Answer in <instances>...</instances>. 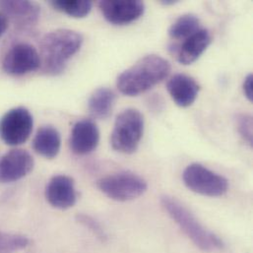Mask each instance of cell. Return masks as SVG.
Returning <instances> with one entry per match:
<instances>
[{
    "label": "cell",
    "instance_id": "1",
    "mask_svg": "<svg viewBox=\"0 0 253 253\" xmlns=\"http://www.w3.org/2000/svg\"><path fill=\"white\" fill-rule=\"evenodd\" d=\"M169 72L170 64L167 59L150 54L124 71L118 78L117 86L122 94L135 97L164 81Z\"/></svg>",
    "mask_w": 253,
    "mask_h": 253
},
{
    "label": "cell",
    "instance_id": "2",
    "mask_svg": "<svg viewBox=\"0 0 253 253\" xmlns=\"http://www.w3.org/2000/svg\"><path fill=\"white\" fill-rule=\"evenodd\" d=\"M82 43V35L72 30L59 29L46 34L41 43L43 72L49 75L62 73L67 61L80 50Z\"/></svg>",
    "mask_w": 253,
    "mask_h": 253
},
{
    "label": "cell",
    "instance_id": "3",
    "mask_svg": "<svg viewBox=\"0 0 253 253\" xmlns=\"http://www.w3.org/2000/svg\"><path fill=\"white\" fill-rule=\"evenodd\" d=\"M162 207L176 223L187 238L201 251L213 253L225 248L223 240L205 228L197 218L174 197L164 195L161 197Z\"/></svg>",
    "mask_w": 253,
    "mask_h": 253
},
{
    "label": "cell",
    "instance_id": "4",
    "mask_svg": "<svg viewBox=\"0 0 253 253\" xmlns=\"http://www.w3.org/2000/svg\"><path fill=\"white\" fill-rule=\"evenodd\" d=\"M144 125V118L139 111L128 109L121 113L111 136L113 149L127 155L135 153L143 137Z\"/></svg>",
    "mask_w": 253,
    "mask_h": 253
},
{
    "label": "cell",
    "instance_id": "5",
    "mask_svg": "<svg viewBox=\"0 0 253 253\" xmlns=\"http://www.w3.org/2000/svg\"><path fill=\"white\" fill-rule=\"evenodd\" d=\"M97 186L106 196L119 202L136 199L148 188L146 180L131 171H121L102 177L97 181Z\"/></svg>",
    "mask_w": 253,
    "mask_h": 253
},
{
    "label": "cell",
    "instance_id": "6",
    "mask_svg": "<svg viewBox=\"0 0 253 253\" xmlns=\"http://www.w3.org/2000/svg\"><path fill=\"white\" fill-rule=\"evenodd\" d=\"M182 179L188 189L203 196L221 197L229 190L226 177L197 163L185 168Z\"/></svg>",
    "mask_w": 253,
    "mask_h": 253
},
{
    "label": "cell",
    "instance_id": "7",
    "mask_svg": "<svg viewBox=\"0 0 253 253\" xmlns=\"http://www.w3.org/2000/svg\"><path fill=\"white\" fill-rule=\"evenodd\" d=\"M33 126V117L27 109H12L0 120V137L9 146L21 145L29 139Z\"/></svg>",
    "mask_w": 253,
    "mask_h": 253
},
{
    "label": "cell",
    "instance_id": "8",
    "mask_svg": "<svg viewBox=\"0 0 253 253\" xmlns=\"http://www.w3.org/2000/svg\"><path fill=\"white\" fill-rule=\"evenodd\" d=\"M2 67L7 74L22 76L41 67V56L35 46L20 42L13 45L6 53Z\"/></svg>",
    "mask_w": 253,
    "mask_h": 253
},
{
    "label": "cell",
    "instance_id": "9",
    "mask_svg": "<svg viewBox=\"0 0 253 253\" xmlns=\"http://www.w3.org/2000/svg\"><path fill=\"white\" fill-rule=\"evenodd\" d=\"M99 7L105 19L118 26L138 20L145 12V4L140 0H104Z\"/></svg>",
    "mask_w": 253,
    "mask_h": 253
},
{
    "label": "cell",
    "instance_id": "10",
    "mask_svg": "<svg viewBox=\"0 0 253 253\" xmlns=\"http://www.w3.org/2000/svg\"><path fill=\"white\" fill-rule=\"evenodd\" d=\"M32 155L22 149H14L0 159V181L14 182L28 175L34 169Z\"/></svg>",
    "mask_w": 253,
    "mask_h": 253
},
{
    "label": "cell",
    "instance_id": "11",
    "mask_svg": "<svg viewBox=\"0 0 253 253\" xmlns=\"http://www.w3.org/2000/svg\"><path fill=\"white\" fill-rule=\"evenodd\" d=\"M45 198L54 208L65 210L73 207L77 201L74 180L67 175H54L45 188Z\"/></svg>",
    "mask_w": 253,
    "mask_h": 253
},
{
    "label": "cell",
    "instance_id": "12",
    "mask_svg": "<svg viewBox=\"0 0 253 253\" xmlns=\"http://www.w3.org/2000/svg\"><path fill=\"white\" fill-rule=\"evenodd\" d=\"M100 142V131L91 120H82L75 124L70 135V149L76 155H88L96 150Z\"/></svg>",
    "mask_w": 253,
    "mask_h": 253
},
{
    "label": "cell",
    "instance_id": "13",
    "mask_svg": "<svg viewBox=\"0 0 253 253\" xmlns=\"http://www.w3.org/2000/svg\"><path fill=\"white\" fill-rule=\"evenodd\" d=\"M167 90L178 107L188 108L197 99L200 86L192 77L179 73L173 75L168 81Z\"/></svg>",
    "mask_w": 253,
    "mask_h": 253
},
{
    "label": "cell",
    "instance_id": "14",
    "mask_svg": "<svg viewBox=\"0 0 253 253\" xmlns=\"http://www.w3.org/2000/svg\"><path fill=\"white\" fill-rule=\"evenodd\" d=\"M212 42L211 33L207 29H200L188 39L184 40L177 49V60L182 65L195 62Z\"/></svg>",
    "mask_w": 253,
    "mask_h": 253
},
{
    "label": "cell",
    "instance_id": "15",
    "mask_svg": "<svg viewBox=\"0 0 253 253\" xmlns=\"http://www.w3.org/2000/svg\"><path fill=\"white\" fill-rule=\"evenodd\" d=\"M0 11L20 26H31L38 22L40 7L31 1H0Z\"/></svg>",
    "mask_w": 253,
    "mask_h": 253
},
{
    "label": "cell",
    "instance_id": "16",
    "mask_svg": "<svg viewBox=\"0 0 253 253\" xmlns=\"http://www.w3.org/2000/svg\"><path fill=\"white\" fill-rule=\"evenodd\" d=\"M61 147V137L56 128L41 127L33 141V148L43 158L53 159L57 156Z\"/></svg>",
    "mask_w": 253,
    "mask_h": 253
},
{
    "label": "cell",
    "instance_id": "17",
    "mask_svg": "<svg viewBox=\"0 0 253 253\" xmlns=\"http://www.w3.org/2000/svg\"><path fill=\"white\" fill-rule=\"evenodd\" d=\"M117 100L116 93L106 87L97 89L89 99L88 109L93 118L107 120L111 117Z\"/></svg>",
    "mask_w": 253,
    "mask_h": 253
},
{
    "label": "cell",
    "instance_id": "18",
    "mask_svg": "<svg viewBox=\"0 0 253 253\" xmlns=\"http://www.w3.org/2000/svg\"><path fill=\"white\" fill-rule=\"evenodd\" d=\"M200 29L199 18L193 14H185L176 19L169 27V36L175 41L186 40Z\"/></svg>",
    "mask_w": 253,
    "mask_h": 253
},
{
    "label": "cell",
    "instance_id": "19",
    "mask_svg": "<svg viewBox=\"0 0 253 253\" xmlns=\"http://www.w3.org/2000/svg\"><path fill=\"white\" fill-rule=\"evenodd\" d=\"M50 4L54 9L73 18L86 17L93 6V3L89 0H53Z\"/></svg>",
    "mask_w": 253,
    "mask_h": 253
},
{
    "label": "cell",
    "instance_id": "20",
    "mask_svg": "<svg viewBox=\"0 0 253 253\" xmlns=\"http://www.w3.org/2000/svg\"><path fill=\"white\" fill-rule=\"evenodd\" d=\"M29 245L30 240L25 236L0 231V253H16L25 250Z\"/></svg>",
    "mask_w": 253,
    "mask_h": 253
},
{
    "label": "cell",
    "instance_id": "21",
    "mask_svg": "<svg viewBox=\"0 0 253 253\" xmlns=\"http://www.w3.org/2000/svg\"><path fill=\"white\" fill-rule=\"evenodd\" d=\"M236 126L241 137L247 144L253 146V121L252 116L247 114H239L236 117Z\"/></svg>",
    "mask_w": 253,
    "mask_h": 253
},
{
    "label": "cell",
    "instance_id": "22",
    "mask_svg": "<svg viewBox=\"0 0 253 253\" xmlns=\"http://www.w3.org/2000/svg\"><path fill=\"white\" fill-rule=\"evenodd\" d=\"M78 221L83 224L86 228L90 229L99 239L105 241L107 239V236L104 232V230L101 228V226L99 225L98 222H96L93 218L86 216V215H80L78 216Z\"/></svg>",
    "mask_w": 253,
    "mask_h": 253
},
{
    "label": "cell",
    "instance_id": "23",
    "mask_svg": "<svg viewBox=\"0 0 253 253\" xmlns=\"http://www.w3.org/2000/svg\"><path fill=\"white\" fill-rule=\"evenodd\" d=\"M243 90H244V94L246 96V98L250 101H253V75L251 73L249 74L245 81H244V85H243Z\"/></svg>",
    "mask_w": 253,
    "mask_h": 253
},
{
    "label": "cell",
    "instance_id": "24",
    "mask_svg": "<svg viewBox=\"0 0 253 253\" xmlns=\"http://www.w3.org/2000/svg\"><path fill=\"white\" fill-rule=\"evenodd\" d=\"M8 18L0 11V36H2L8 28Z\"/></svg>",
    "mask_w": 253,
    "mask_h": 253
},
{
    "label": "cell",
    "instance_id": "25",
    "mask_svg": "<svg viewBox=\"0 0 253 253\" xmlns=\"http://www.w3.org/2000/svg\"><path fill=\"white\" fill-rule=\"evenodd\" d=\"M161 3L167 6V5H173V4L177 3V1H174V0H162Z\"/></svg>",
    "mask_w": 253,
    "mask_h": 253
}]
</instances>
